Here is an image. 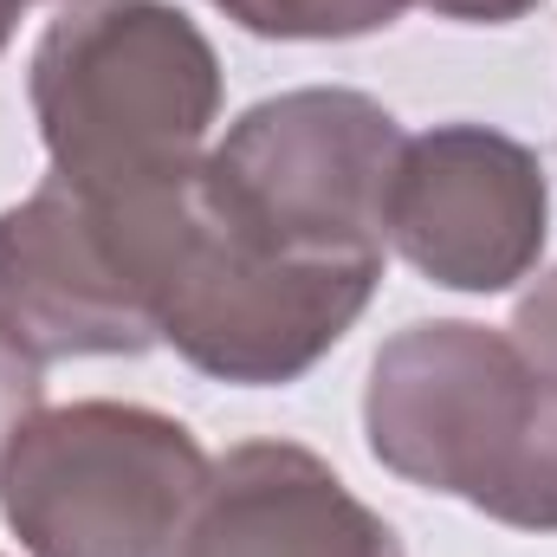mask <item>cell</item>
<instances>
[{
    "label": "cell",
    "instance_id": "obj_1",
    "mask_svg": "<svg viewBox=\"0 0 557 557\" xmlns=\"http://www.w3.org/2000/svg\"><path fill=\"white\" fill-rule=\"evenodd\" d=\"M370 447L506 525L557 532V370L480 324H416L376 357Z\"/></svg>",
    "mask_w": 557,
    "mask_h": 557
},
{
    "label": "cell",
    "instance_id": "obj_2",
    "mask_svg": "<svg viewBox=\"0 0 557 557\" xmlns=\"http://www.w3.org/2000/svg\"><path fill=\"white\" fill-rule=\"evenodd\" d=\"M33 104L65 188H162L195 169L214 117V52L175 7L91 0L52 20L33 59Z\"/></svg>",
    "mask_w": 557,
    "mask_h": 557
},
{
    "label": "cell",
    "instance_id": "obj_3",
    "mask_svg": "<svg viewBox=\"0 0 557 557\" xmlns=\"http://www.w3.org/2000/svg\"><path fill=\"white\" fill-rule=\"evenodd\" d=\"M396 117L357 91H298L240 117L195 169V201L234 240L278 260H383Z\"/></svg>",
    "mask_w": 557,
    "mask_h": 557
},
{
    "label": "cell",
    "instance_id": "obj_4",
    "mask_svg": "<svg viewBox=\"0 0 557 557\" xmlns=\"http://www.w3.org/2000/svg\"><path fill=\"white\" fill-rule=\"evenodd\" d=\"M208 486L182 421L149 409H52L0 460L7 525L33 557H175Z\"/></svg>",
    "mask_w": 557,
    "mask_h": 557
},
{
    "label": "cell",
    "instance_id": "obj_5",
    "mask_svg": "<svg viewBox=\"0 0 557 557\" xmlns=\"http://www.w3.org/2000/svg\"><path fill=\"white\" fill-rule=\"evenodd\" d=\"M383 234L441 285L499 292L545 240V169L473 124L428 131L396 156Z\"/></svg>",
    "mask_w": 557,
    "mask_h": 557
},
{
    "label": "cell",
    "instance_id": "obj_6",
    "mask_svg": "<svg viewBox=\"0 0 557 557\" xmlns=\"http://www.w3.org/2000/svg\"><path fill=\"white\" fill-rule=\"evenodd\" d=\"M0 324L33 357L143 350L162 337L111 214L59 175L0 214Z\"/></svg>",
    "mask_w": 557,
    "mask_h": 557
},
{
    "label": "cell",
    "instance_id": "obj_7",
    "mask_svg": "<svg viewBox=\"0 0 557 557\" xmlns=\"http://www.w3.org/2000/svg\"><path fill=\"white\" fill-rule=\"evenodd\" d=\"M175 557H403L396 532L363 512L337 473L298 447H240L208 473Z\"/></svg>",
    "mask_w": 557,
    "mask_h": 557
},
{
    "label": "cell",
    "instance_id": "obj_8",
    "mask_svg": "<svg viewBox=\"0 0 557 557\" xmlns=\"http://www.w3.org/2000/svg\"><path fill=\"white\" fill-rule=\"evenodd\" d=\"M214 7L273 39H350L389 26L409 0H214Z\"/></svg>",
    "mask_w": 557,
    "mask_h": 557
},
{
    "label": "cell",
    "instance_id": "obj_9",
    "mask_svg": "<svg viewBox=\"0 0 557 557\" xmlns=\"http://www.w3.org/2000/svg\"><path fill=\"white\" fill-rule=\"evenodd\" d=\"M39 403V357L0 324V460L13 447V434L26 428V409Z\"/></svg>",
    "mask_w": 557,
    "mask_h": 557
},
{
    "label": "cell",
    "instance_id": "obj_10",
    "mask_svg": "<svg viewBox=\"0 0 557 557\" xmlns=\"http://www.w3.org/2000/svg\"><path fill=\"white\" fill-rule=\"evenodd\" d=\"M519 344H525V350H545V357H557V278L545 285V292H532V298L519 305Z\"/></svg>",
    "mask_w": 557,
    "mask_h": 557
},
{
    "label": "cell",
    "instance_id": "obj_11",
    "mask_svg": "<svg viewBox=\"0 0 557 557\" xmlns=\"http://www.w3.org/2000/svg\"><path fill=\"white\" fill-rule=\"evenodd\" d=\"M434 13H454V20H512L525 13L532 0H428Z\"/></svg>",
    "mask_w": 557,
    "mask_h": 557
},
{
    "label": "cell",
    "instance_id": "obj_12",
    "mask_svg": "<svg viewBox=\"0 0 557 557\" xmlns=\"http://www.w3.org/2000/svg\"><path fill=\"white\" fill-rule=\"evenodd\" d=\"M13 7H26V0H13Z\"/></svg>",
    "mask_w": 557,
    "mask_h": 557
}]
</instances>
